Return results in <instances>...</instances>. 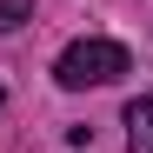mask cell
<instances>
[{"instance_id":"1","label":"cell","mask_w":153,"mask_h":153,"mask_svg":"<svg viewBox=\"0 0 153 153\" xmlns=\"http://www.w3.org/2000/svg\"><path fill=\"white\" fill-rule=\"evenodd\" d=\"M126 67H133V60H126L120 40H73L67 53L53 60V80H60L67 93H80V87H107V80H120Z\"/></svg>"},{"instance_id":"2","label":"cell","mask_w":153,"mask_h":153,"mask_svg":"<svg viewBox=\"0 0 153 153\" xmlns=\"http://www.w3.org/2000/svg\"><path fill=\"white\" fill-rule=\"evenodd\" d=\"M126 146L153 153V100H133V107H126Z\"/></svg>"},{"instance_id":"3","label":"cell","mask_w":153,"mask_h":153,"mask_svg":"<svg viewBox=\"0 0 153 153\" xmlns=\"http://www.w3.org/2000/svg\"><path fill=\"white\" fill-rule=\"evenodd\" d=\"M27 13H33V0H0V33H13Z\"/></svg>"},{"instance_id":"4","label":"cell","mask_w":153,"mask_h":153,"mask_svg":"<svg viewBox=\"0 0 153 153\" xmlns=\"http://www.w3.org/2000/svg\"><path fill=\"white\" fill-rule=\"evenodd\" d=\"M0 113H7V87H0Z\"/></svg>"}]
</instances>
